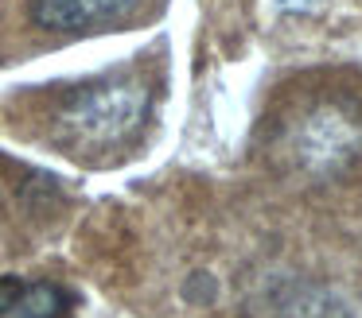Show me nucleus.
Here are the masks:
<instances>
[{"mask_svg":"<svg viewBox=\"0 0 362 318\" xmlns=\"http://www.w3.org/2000/svg\"><path fill=\"white\" fill-rule=\"evenodd\" d=\"M144 116H148V85L136 78H105L74 93L59 116V128L74 147H110L133 136Z\"/></svg>","mask_w":362,"mask_h":318,"instance_id":"f257e3e1","label":"nucleus"},{"mask_svg":"<svg viewBox=\"0 0 362 318\" xmlns=\"http://www.w3.org/2000/svg\"><path fill=\"white\" fill-rule=\"evenodd\" d=\"M136 8L141 0H32V23L59 35H82L129 20Z\"/></svg>","mask_w":362,"mask_h":318,"instance_id":"f03ea898","label":"nucleus"},{"mask_svg":"<svg viewBox=\"0 0 362 318\" xmlns=\"http://www.w3.org/2000/svg\"><path fill=\"white\" fill-rule=\"evenodd\" d=\"M71 310V295L55 283H24L20 279L16 295L8 302L4 318H66Z\"/></svg>","mask_w":362,"mask_h":318,"instance_id":"7ed1b4c3","label":"nucleus"},{"mask_svg":"<svg viewBox=\"0 0 362 318\" xmlns=\"http://www.w3.org/2000/svg\"><path fill=\"white\" fill-rule=\"evenodd\" d=\"M16 287H20V276H4V279H0V318L8 314V302H12V295H16Z\"/></svg>","mask_w":362,"mask_h":318,"instance_id":"20e7f679","label":"nucleus"}]
</instances>
